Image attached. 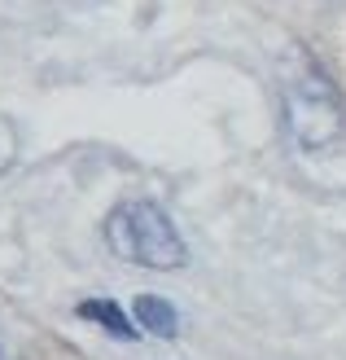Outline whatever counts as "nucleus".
Returning a JSON list of instances; mask_svg holds the SVG:
<instances>
[{
  "label": "nucleus",
  "mask_w": 346,
  "mask_h": 360,
  "mask_svg": "<svg viewBox=\"0 0 346 360\" xmlns=\"http://www.w3.org/2000/svg\"><path fill=\"white\" fill-rule=\"evenodd\" d=\"M132 316H136L140 330H149L158 338H175L180 334V312L167 299H158V295H136L132 299Z\"/></svg>",
  "instance_id": "4"
},
{
  "label": "nucleus",
  "mask_w": 346,
  "mask_h": 360,
  "mask_svg": "<svg viewBox=\"0 0 346 360\" xmlns=\"http://www.w3.org/2000/svg\"><path fill=\"white\" fill-rule=\"evenodd\" d=\"M75 312H79L84 321H93V326H101L105 334L123 338V343H132V338L140 334V326L123 312V303H114V299H84Z\"/></svg>",
  "instance_id": "3"
},
{
  "label": "nucleus",
  "mask_w": 346,
  "mask_h": 360,
  "mask_svg": "<svg viewBox=\"0 0 346 360\" xmlns=\"http://www.w3.org/2000/svg\"><path fill=\"white\" fill-rule=\"evenodd\" d=\"M101 233H105V246H110L123 264L154 268V273H175V268L189 264V246L180 238L175 220L154 202V198L119 202L110 215H105Z\"/></svg>",
  "instance_id": "1"
},
{
  "label": "nucleus",
  "mask_w": 346,
  "mask_h": 360,
  "mask_svg": "<svg viewBox=\"0 0 346 360\" xmlns=\"http://www.w3.org/2000/svg\"><path fill=\"white\" fill-rule=\"evenodd\" d=\"M281 97H285V132L298 150L316 154V150H329L342 136V128H346L342 93L312 53H302L294 62V70L285 75Z\"/></svg>",
  "instance_id": "2"
},
{
  "label": "nucleus",
  "mask_w": 346,
  "mask_h": 360,
  "mask_svg": "<svg viewBox=\"0 0 346 360\" xmlns=\"http://www.w3.org/2000/svg\"><path fill=\"white\" fill-rule=\"evenodd\" d=\"M0 360H5V356H0Z\"/></svg>",
  "instance_id": "5"
}]
</instances>
